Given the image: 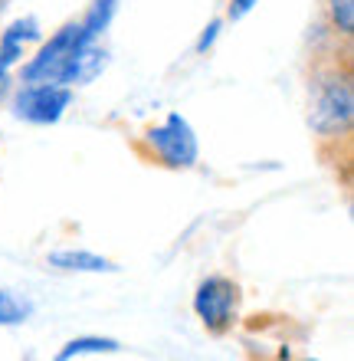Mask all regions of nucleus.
<instances>
[{
	"label": "nucleus",
	"mask_w": 354,
	"mask_h": 361,
	"mask_svg": "<svg viewBox=\"0 0 354 361\" xmlns=\"http://www.w3.org/2000/svg\"><path fill=\"white\" fill-rule=\"evenodd\" d=\"M305 361H315V358H305Z\"/></svg>",
	"instance_id": "4468645a"
},
{
	"label": "nucleus",
	"mask_w": 354,
	"mask_h": 361,
	"mask_svg": "<svg viewBox=\"0 0 354 361\" xmlns=\"http://www.w3.org/2000/svg\"><path fill=\"white\" fill-rule=\"evenodd\" d=\"M259 0H227V13H223V20L227 23H239V20H246L253 10H256Z\"/></svg>",
	"instance_id": "f8f14e48"
},
{
	"label": "nucleus",
	"mask_w": 354,
	"mask_h": 361,
	"mask_svg": "<svg viewBox=\"0 0 354 361\" xmlns=\"http://www.w3.org/2000/svg\"><path fill=\"white\" fill-rule=\"evenodd\" d=\"M325 17L331 37L351 39L354 33V0H325Z\"/></svg>",
	"instance_id": "1a4fd4ad"
},
{
	"label": "nucleus",
	"mask_w": 354,
	"mask_h": 361,
	"mask_svg": "<svg viewBox=\"0 0 354 361\" xmlns=\"http://www.w3.org/2000/svg\"><path fill=\"white\" fill-rule=\"evenodd\" d=\"M118 7H122V0H92L86 7V13L79 17L82 33L89 39H106V33L112 30V23L118 17Z\"/></svg>",
	"instance_id": "0eeeda50"
},
{
	"label": "nucleus",
	"mask_w": 354,
	"mask_h": 361,
	"mask_svg": "<svg viewBox=\"0 0 354 361\" xmlns=\"http://www.w3.org/2000/svg\"><path fill=\"white\" fill-rule=\"evenodd\" d=\"M223 27H227V20H223V17L207 20V27L201 30V37H197V43H194V53H197V56H207V53L217 47V39H220Z\"/></svg>",
	"instance_id": "9b49d317"
},
{
	"label": "nucleus",
	"mask_w": 354,
	"mask_h": 361,
	"mask_svg": "<svg viewBox=\"0 0 354 361\" xmlns=\"http://www.w3.org/2000/svg\"><path fill=\"white\" fill-rule=\"evenodd\" d=\"M46 267H56L63 273H115V263L89 250H53L46 257Z\"/></svg>",
	"instance_id": "423d86ee"
},
{
	"label": "nucleus",
	"mask_w": 354,
	"mask_h": 361,
	"mask_svg": "<svg viewBox=\"0 0 354 361\" xmlns=\"http://www.w3.org/2000/svg\"><path fill=\"white\" fill-rule=\"evenodd\" d=\"M30 315H33V302L30 299H20L10 289H0V325L13 329V325L27 322Z\"/></svg>",
	"instance_id": "9d476101"
},
{
	"label": "nucleus",
	"mask_w": 354,
	"mask_h": 361,
	"mask_svg": "<svg viewBox=\"0 0 354 361\" xmlns=\"http://www.w3.org/2000/svg\"><path fill=\"white\" fill-rule=\"evenodd\" d=\"M43 37H46V33H43V23H39L33 13L10 20L7 27L0 30V56L10 59L13 66H20V63L43 43Z\"/></svg>",
	"instance_id": "39448f33"
},
{
	"label": "nucleus",
	"mask_w": 354,
	"mask_h": 361,
	"mask_svg": "<svg viewBox=\"0 0 354 361\" xmlns=\"http://www.w3.org/2000/svg\"><path fill=\"white\" fill-rule=\"evenodd\" d=\"M354 122V82L351 63L322 59L308 76V128L318 145H338L351 138Z\"/></svg>",
	"instance_id": "f257e3e1"
},
{
	"label": "nucleus",
	"mask_w": 354,
	"mask_h": 361,
	"mask_svg": "<svg viewBox=\"0 0 354 361\" xmlns=\"http://www.w3.org/2000/svg\"><path fill=\"white\" fill-rule=\"evenodd\" d=\"M239 283H233L230 276H207L194 293V315L207 332L220 338L239 322Z\"/></svg>",
	"instance_id": "20e7f679"
},
{
	"label": "nucleus",
	"mask_w": 354,
	"mask_h": 361,
	"mask_svg": "<svg viewBox=\"0 0 354 361\" xmlns=\"http://www.w3.org/2000/svg\"><path fill=\"white\" fill-rule=\"evenodd\" d=\"M134 152L148 164L167 168V171H191L201 161V142L194 125L181 112H167L158 125H148L134 138Z\"/></svg>",
	"instance_id": "f03ea898"
},
{
	"label": "nucleus",
	"mask_w": 354,
	"mask_h": 361,
	"mask_svg": "<svg viewBox=\"0 0 354 361\" xmlns=\"http://www.w3.org/2000/svg\"><path fill=\"white\" fill-rule=\"evenodd\" d=\"M13 73H17V66L10 63V59L0 56V99L10 92V82H13Z\"/></svg>",
	"instance_id": "ddd939ff"
},
{
	"label": "nucleus",
	"mask_w": 354,
	"mask_h": 361,
	"mask_svg": "<svg viewBox=\"0 0 354 361\" xmlns=\"http://www.w3.org/2000/svg\"><path fill=\"white\" fill-rule=\"evenodd\" d=\"M115 352H122V342H115V338H106V335H79V338L63 345L53 361H76L82 355H115Z\"/></svg>",
	"instance_id": "6e6552de"
},
{
	"label": "nucleus",
	"mask_w": 354,
	"mask_h": 361,
	"mask_svg": "<svg viewBox=\"0 0 354 361\" xmlns=\"http://www.w3.org/2000/svg\"><path fill=\"white\" fill-rule=\"evenodd\" d=\"M76 102V89L56 82H20L10 92V115L27 125H56Z\"/></svg>",
	"instance_id": "7ed1b4c3"
}]
</instances>
